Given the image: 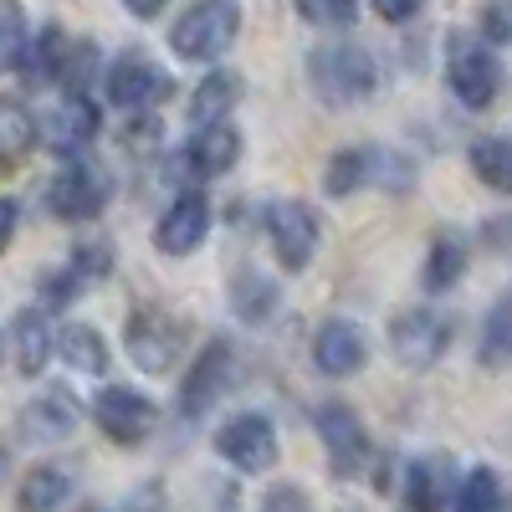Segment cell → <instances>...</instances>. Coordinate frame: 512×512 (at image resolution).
Masks as SVG:
<instances>
[{
  "mask_svg": "<svg viewBox=\"0 0 512 512\" xmlns=\"http://www.w3.org/2000/svg\"><path fill=\"white\" fill-rule=\"evenodd\" d=\"M482 36L487 41H512V0H487L482 6Z\"/></svg>",
  "mask_w": 512,
  "mask_h": 512,
  "instance_id": "cell-35",
  "label": "cell"
},
{
  "mask_svg": "<svg viewBox=\"0 0 512 512\" xmlns=\"http://www.w3.org/2000/svg\"><path fill=\"white\" fill-rule=\"evenodd\" d=\"M231 374H236V349L226 344V338H210V344L195 354V364L185 369V379H180V415L200 420L210 405L226 395Z\"/></svg>",
  "mask_w": 512,
  "mask_h": 512,
  "instance_id": "cell-12",
  "label": "cell"
},
{
  "mask_svg": "<svg viewBox=\"0 0 512 512\" xmlns=\"http://www.w3.org/2000/svg\"><path fill=\"white\" fill-rule=\"evenodd\" d=\"M16 221H21V210H16V200H6V195H0V251L11 246V236H16Z\"/></svg>",
  "mask_w": 512,
  "mask_h": 512,
  "instance_id": "cell-37",
  "label": "cell"
},
{
  "mask_svg": "<svg viewBox=\"0 0 512 512\" xmlns=\"http://www.w3.org/2000/svg\"><path fill=\"white\" fill-rule=\"evenodd\" d=\"M313 431H318V441H323V456H328V466H333V477H359L364 466L374 461L369 425H364V420H359V410H354V405H344V400L318 405Z\"/></svg>",
  "mask_w": 512,
  "mask_h": 512,
  "instance_id": "cell-4",
  "label": "cell"
},
{
  "mask_svg": "<svg viewBox=\"0 0 512 512\" xmlns=\"http://www.w3.org/2000/svg\"><path fill=\"white\" fill-rule=\"evenodd\" d=\"M241 36V6L236 0H190L180 21L169 26V52L180 62H221Z\"/></svg>",
  "mask_w": 512,
  "mask_h": 512,
  "instance_id": "cell-1",
  "label": "cell"
},
{
  "mask_svg": "<svg viewBox=\"0 0 512 512\" xmlns=\"http://www.w3.org/2000/svg\"><path fill=\"white\" fill-rule=\"evenodd\" d=\"M390 349L405 369H431L446 349H451V318L436 313V308H415V313H400L395 328H390Z\"/></svg>",
  "mask_w": 512,
  "mask_h": 512,
  "instance_id": "cell-14",
  "label": "cell"
},
{
  "mask_svg": "<svg viewBox=\"0 0 512 512\" xmlns=\"http://www.w3.org/2000/svg\"><path fill=\"white\" fill-rule=\"evenodd\" d=\"M57 354H62L77 374H103V369H108V344H103V333L88 328V323L57 328Z\"/></svg>",
  "mask_w": 512,
  "mask_h": 512,
  "instance_id": "cell-24",
  "label": "cell"
},
{
  "mask_svg": "<svg viewBox=\"0 0 512 512\" xmlns=\"http://www.w3.org/2000/svg\"><path fill=\"white\" fill-rule=\"evenodd\" d=\"M231 308L241 323H267L277 313V282H267L262 272H236L231 282Z\"/></svg>",
  "mask_w": 512,
  "mask_h": 512,
  "instance_id": "cell-26",
  "label": "cell"
},
{
  "mask_svg": "<svg viewBox=\"0 0 512 512\" xmlns=\"http://www.w3.org/2000/svg\"><path fill=\"white\" fill-rule=\"evenodd\" d=\"M466 272V241L461 236H436L431 241V251H425V287L431 292H446V287H456V277Z\"/></svg>",
  "mask_w": 512,
  "mask_h": 512,
  "instance_id": "cell-27",
  "label": "cell"
},
{
  "mask_svg": "<svg viewBox=\"0 0 512 512\" xmlns=\"http://www.w3.org/2000/svg\"><path fill=\"white\" fill-rule=\"evenodd\" d=\"M267 507H308V492L282 487V492H272V497H267Z\"/></svg>",
  "mask_w": 512,
  "mask_h": 512,
  "instance_id": "cell-39",
  "label": "cell"
},
{
  "mask_svg": "<svg viewBox=\"0 0 512 512\" xmlns=\"http://www.w3.org/2000/svg\"><path fill=\"white\" fill-rule=\"evenodd\" d=\"M16 502L31 507V512H52V507L72 502V472L67 466H52V461L31 466V472L21 477V487H16Z\"/></svg>",
  "mask_w": 512,
  "mask_h": 512,
  "instance_id": "cell-22",
  "label": "cell"
},
{
  "mask_svg": "<svg viewBox=\"0 0 512 512\" xmlns=\"http://www.w3.org/2000/svg\"><path fill=\"white\" fill-rule=\"evenodd\" d=\"M308 82H313L318 103H328V108H354V103L374 98L379 67H374V57L359 47V41H333V47H318V52H313Z\"/></svg>",
  "mask_w": 512,
  "mask_h": 512,
  "instance_id": "cell-2",
  "label": "cell"
},
{
  "mask_svg": "<svg viewBox=\"0 0 512 512\" xmlns=\"http://www.w3.org/2000/svg\"><path fill=\"white\" fill-rule=\"evenodd\" d=\"M31 47V26L21 0H0V67H16Z\"/></svg>",
  "mask_w": 512,
  "mask_h": 512,
  "instance_id": "cell-28",
  "label": "cell"
},
{
  "mask_svg": "<svg viewBox=\"0 0 512 512\" xmlns=\"http://www.w3.org/2000/svg\"><path fill=\"white\" fill-rule=\"evenodd\" d=\"M82 287H88V282H82L77 272H72V262L62 267V272H47V277H41V287H36V297H41V308H67L72 303V297L82 292Z\"/></svg>",
  "mask_w": 512,
  "mask_h": 512,
  "instance_id": "cell-33",
  "label": "cell"
},
{
  "mask_svg": "<svg viewBox=\"0 0 512 512\" xmlns=\"http://www.w3.org/2000/svg\"><path fill=\"white\" fill-rule=\"evenodd\" d=\"M98 128H103V108L82 88H67V98L47 113V123H41V139H47L52 154L77 159V154H88V144L98 139Z\"/></svg>",
  "mask_w": 512,
  "mask_h": 512,
  "instance_id": "cell-13",
  "label": "cell"
},
{
  "mask_svg": "<svg viewBox=\"0 0 512 512\" xmlns=\"http://www.w3.org/2000/svg\"><path fill=\"white\" fill-rule=\"evenodd\" d=\"M502 507V482L492 466H472L461 477V497H456V512H497Z\"/></svg>",
  "mask_w": 512,
  "mask_h": 512,
  "instance_id": "cell-29",
  "label": "cell"
},
{
  "mask_svg": "<svg viewBox=\"0 0 512 512\" xmlns=\"http://www.w3.org/2000/svg\"><path fill=\"white\" fill-rule=\"evenodd\" d=\"M236 98H241V77L231 72V67H221V72H210L200 88L190 93V123H210V118H226L231 108H236Z\"/></svg>",
  "mask_w": 512,
  "mask_h": 512,
  "instance_id": "cell-25",
  "label": "cell"
},
{
  "mask_svg": "<svg viewBox=\"0 0 512 512\" xmlns=\"http://www.w3.org/2000/svg\"><path fill=\"white\" fill-rule=\"evenodd\" d=\"M420 6H425V0H374V11L384 16V21H410V16H420Z\"/></svg>",
  "mask_w": 512,
  "mask_h": 512,
  "instance_id": "cell-36",
  "label": "cell"
},
{
  "mask_svg": "<svg viewBox=\"0 0 512 512\" xmlns=\"http://www.w3.org/2000/svg\"><path fill=\"white\" fill-rule=\"evenodd\" d=\"M292 6H297V16H303L308 26H318V31H344L359 16V0H292Z\"/></svg>",
  "mask_w": 512,
  "mask_h": 512,
  "instance_id": "cell-30",
  "label": "cell"
},
{
  "mask_svg": "<svg viewBox=\"0 0 512 512\" xmlns=\"http://www.w3.org/2000/svg\"><path fill=\"white\" fill-rule=\"evenodd\" d=\"M108 200H113V175L103 164H93V159H72L62 175L47 185V205H52V216L57 221H72V226H82V221H98L103 210H108Z\"/></svg>",
  "mask_w": 512,
  "mask_h": 512,
  "instance_id": "cell-5",
  "label": "cell"
},
{
  "mask_svg": "<svg viewBox=\"0 0 512 512\" xmlns=\"http://www.w3.org/2000/svg\"><path fill=\"white\" fill-rule=\"evenodd\" d=\"M11 349H16V369L21 374H41L47 369V359L57 354V328L47 323V308H26V313H16V323H11Z\"/></svg>",
  "mask_w": 512,
  "mask_h": 512,
  "instance_id": "cell-19",
  "label": "cell"
},
{
  "mask_svg": "<svg viewBox=\"0 0 512 512\" xmlns=\"http://www.w3.org/2000/svg\"><path fill=\"white\" fill-rule=\"evenodd\" d=\"M205 236H210V205H205L200 190L175 195V200H169V210L154 221V251L159 256H175V262H180V256H190V251H200Z\"/></svg>",
  "mask_w": 512,
  "mask_h": 512,
  "instance_id": "cell-15",
  "label": "cell"
},
{
  "mask_svg": "<svg viewBox=\"0 0 512 512\" xmlns=\"http://www.w3.org/2000/svg\"><path fill=\"white\" fill-rule=\"evenodd\" d=\"M77 400L67 390H47V395H36L26 410H21V441H36V446H47V441H67L77 431Z\"/></svg>",
  "mask_w": 512,
  "mask_h": 512,
  "instance_id": "cell-18",
  "label": "cell"
},
{
  "mask_svg": "<svg viewBox=\"0 0 512 512\" xmlns=\"http://www.w3.org/2000/svg\"><path fill=\"white\" fill-rule=\"evenodd\" d=\"M313 364L328 379H354L369 364V333L354 318H328L313 333Z\"/></svg>",
  "mask_w": 512,
  "mask_h": 512,
  "instance_id": "cell-16",
  "label": "cell"
},
{
  "mask_svg": "<svg viewBox=\"0 0 512 512\" xmlns=\"http://www.w3.org/2000/svg\"><path fill=\"white\" fill-rule=\"evenodd\" d=\"M446 82H451V93L461 108H492L497 93H502V67L492 57V47H482V41H451V57H446Z\"/></svg>",
  "mask_w": 512,
  "mask_h": 512,
  "instance_id": "cell-9",
  "label": "cell"
},
{
  "mask_svg": "<svg viewBox=\"0 0 512 512\" xmlns=\"http://www.w3.org/2000/svg\"><path fill=\"white\" fill-rule=\"evenodd\" d=\"M93 420H98V431L118 446H139L154 436V425H159V405L149 395H139L134 384H103L98 400H93Z\"/></svg>",
  "mask_w": 512,
  "mask_h": 512,
  "instance_id": "cell-10",
  "label": "cell"
},
{
  "mask_svg": "<svg viewBox=\"0 0 512 512\" xmlns=\"http://www.w3.org/2000/svg\"><path fill=\"white\" fill-rule=\"evenodd\" d=\"M41 139V123L21 98H0V175L16 169Z\"/></svg>",
  "mask_w": 512,
  "mask_h": 512,
  "instance_id": "cell-21",
  "label": "cell"
},
{
  "mask_svg": "<svg viewBox=\"0 0 512 512\" xmlns=\"http://www.w3.org/2000/svg\"><path fill=\"white\" fill-rule=\"evenodd\" d=\"M72 272H77L82 282H103V277L113 272V246H108L103 236L77 241V246H72Z\"/></svg>",
  "mask_w": 512,
  "mask_h": 512,
  "instance_id": "cell-32",
  "label": "cell"
},
{
  "mask_svg": "<svg viewBox=\"0 0 512 512\" xmlns=\"http://www.w3.org/2000/svg\"><path fill=\"white\" fill-rule=\"evenodd\" d=\"M384 169H390V154H379V149H338L323 169V190L328 195H354V190L384 180Z\"/></svg>",
  "mask_w": 512,
  "mask_h": 512,
  "instance_id": "cell-20",
  "label": "cell"
},
{
  "mask_svg": "<svg viewBox=\"0 0 512 512\" xmlns=\"http://www.w3.org/2000/svg\"><path fill=\"white\" fill-rule=\"evenodd\" d=\"M11 477V451H6V441H0V482Z\"/></svg>",
  "mask_w": 512,
  "mask_h": 512,
  "instance_id": "cell-40",
  "label": "cell"
},
{
  "mask_svg": "<svg viewBox=\"0 0 512 512\" xmlns=\"http://www.w3.org/2000/svg\"><path fill=\"white\" fill-rule=\"evenodd\" d=\"M236 159H241V128L231 118H210L195 123V134L175 164H185V190H195V180H216L226 169H236Z\"/></svg>",
  "mask_w": 512,
  "mask_h": 512,
  "instance_id": "cell-11",
  "label": "cell"
},
{
  "mask_svg": "<svg viewBox=\"0 0 512 512\" xmlns=\"http://www.w3.org/2000/svg\"><path fill=\"white\" fill-rule=\"evenodd\" d=\"M466 159H472V175H477L487 190H497V195H512V139H502V134L472 139Z\"/></svg>",
  "mask_w": 512,
  "mask_h": 512,
  "instance_id": "cell-23",
  "label": "cell"
},
{
  "mask_svg": "<svg viewBox=\"0 0 512 512\" xmlns=\"http://www.w3.org/2000/svg\"><path fill=\"white\" fill-rule=\"evenodd\" d=\"M461 477L451 456H425L410 466L405 477V502L415 512H456V497H461Z\"/></svg>",
  "mask_w": 512,
  "mask_h": 512,
  "instance_id": "cell-17",
  "label": "cell"
},
{
  "mask_svg": "<svg viewBox=\"0 0 512 512\" xmlns=\"http://www.w3.org/2000/svg\"><path fill=\"white\" fill-rule=\"evenodd\" d=\"M262 221H267V241H272V256L282 272H303L318 256L323 221L308 200H272Z\"/></svg>",
  "mask_w": 512,
  "mask_h": 512,
  "instance_id": "cell-6",
  "label": "cell"
},
{
  "mask_svg": "<svg viewBox=\"0 0 512 512\" xmlns=\"http://www.w3.org/2000/svg\"><path fill=\"white\" fill-rule=\"evenodd\" d=\"M93 77H98V47H93V41H67L57 82H62V88H82V93H88Z\"/></svg>",
  "mask_w": 512,
  "mask_h": 512,
  "instance_id": "cell-31",
  "label": "cell"
},
{
  "mask_svg": "<svg viewBox=\"0 0 512 512\" xmlns=\"http://www.w3.org/2000/svg\"><path fill=\"white\" fill-rule=\"evenodd\" d=\"M103 93L123 113H149L154 103H164L169 93H175V82H169V72L149 52H123L103 77Z\"/></svg>",
  "mask_w": 512,
  "mask_h": 512,
  "instance_id": "cell-7",
  "label": "cell"
},
{
  "mask_svg": "<svg viewBox=\"0 0 512 512\" xmlns=\"http://www.w3.org/2000/svg\"><path fill=\"white\" fill-rule=\"evenodd\" d=\"M123 344H128V359H134L144 374H169L185 349V323L175 313H164L154 303L134 308L123 323Z\"/></svg>",
  "mask_w": 512,
  "mask_h": 512,
  "instance_id": "cell-3",
  "label": "cell"
},
{
  "mask_svg": "<svg viewBox=\"0 0 512 512\" xmlns=\"http://www.w3.org/2000/svg\"><path fill=\"white\" fill-rule=\"evenodd\" d=\"M216 451L236 466V472L256 477V472H272L282 446H277V425L262 415V410H241L231 415L221 431H216Z\"/></svg>",
  "mask_w": 512,
  "mask_h": 512,
  "instance_id": "cell-8",
  "label": "cell"
},
{
  "mask_svg": "<svg viewBox=\"0 0 512 512\" xmlns=\"http://www.w3.org/2000/svg\"><path fill=\"white\" fill-rule=\"evenodd\" d=\"M507 354H512V303H502L487 318V333H482V359L487 364H502Z\"/></svg>",
  "mask_w": 512,
  "mask_h": 512,
  "instance_id": "cell-34",
  "label": "cell"
},
{
  "mask_svg": "<svg viewBox=\"0 0 512 512\" xmlns=\"http://www.w3.org/2000/svg\"><path fill=\"white\" fill-rule=\"evenodd\" d=\"M118 6H123L128 16H139V21H154V16L169 6V0H118Z\"/></svg>",
  "mask_w": 512,
  "mask_h": 512,
  "instance_id": "cell-38",
  "label": "cell"
}]
</instances>
